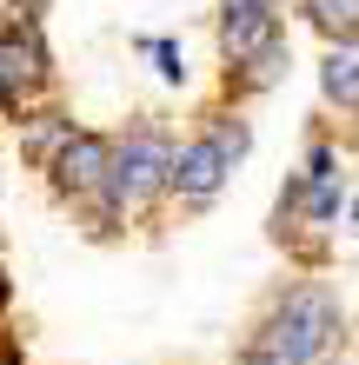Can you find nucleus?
<instances>
[{"label": "nucleus", "instance_id": "1", "mask_svg": "<svg viewBox=\"0 0 359 365\" xmlns=\"http://www.w3.org/2000/svg\"><path fill=\"white\" fill-rule=\"evenodd\" d=\"M333 339H340V299L306 279V286L273 299L260 332L246 339V365H313V359H326Z\"/></svg>", "mask_w": 359, "mask_h": 365}, {"label": "nucleus", "instance_id": "2", "mask_svg": "<svg viewBox=\"0 0 359 365\" xmlns=\"http://www.w3.org/2000/svg\"><path fill=\"white\" fill-rule=\"evenodd\" d=\"M173 192V140L160 126H133L126 140H113V192H107V212H146Z\"/></svg>", "mask_w": 359, "mask_h": 365}, {"label": "nucleus", "instance_id": "3", "mask_svg": "<svg viewBox=\"0 0 359 365\" xmlns=\"http://www.w3.org/2000/svg\"><path fill=\"white\" fill-rule=\"evenodd\" d=\"M47 80H54V53H47V34H40V14L14 7V20L0 27V106L27 113L47 93Z\"/></svg>", "mask_w": 359, "mask_h": 365}, {"label": "nucleus", "instance_id": "4", "mask_svg": "<svg viewBox=\"0 0 359 365\" xmlns=\"http://www.w3.org/2000/svg\"><path fill=\"white\" fill-rule=\"evenodd\" d=\"M47 173H54V186L67 192V200L107 212V192H113V140L107 133H67L60 153L47 160ZM107 220H113V212H107Z\"/></svg>", "mask_w": 359, "mask_h": 365}, {"label": "nucleus", "instance_id": "5", "mask_svg": "<svg viewBox=\"0 0 359 365\" xmlns=\"http://www.w3.org/2000/svg\"><path fill=\"white\" fill-rule=\"evenodd\" d=\"M280 14H286V0H220V53L233 73H246L273 47H286Z\"/></svg>", "mask_w": 359, "mask_h": 365}, {"label": "nucleus", "instance_id": "6", "mask_svg": "<svg viewBox=\"0 0 359 365\" xmlns=\"http://www.w3.org/2000/svg\"><path fill=\"white\" fill-rule=\"evenodd\" d=\"M226 173H233V160L220 153V140L206 133V126H200L186 146H173V192H180L186 206H206V200L226 186Z\"/></svg>", "mask_w": 359, "mask_h": 365}, {"label": "nucleus", "instance_id": "7", "mask_svg": "<svg viewBox=\"0 0 359 365\" xmlns=\"http://www.w3.org/2000/svg\"><path fill=\"white\" fill-rule=\"evenodd\" d=\"M320 93H326V106H340L346 120H359V40H333V47H326Z\"/></svg>", "mask_w": 359, "mask_h": 365}, {"label": "nucleus", "instance_id": "8", "mask_svg": "<svg viewBox=\"0 0 359 365\" xmlns=\"http://www.w3.org/2000/svg\"><path fill=\"white\" fill-rule=\"evenodd\" d=\"M306 20L326 40H359V0H306Z\"/></svg>", "mask_w": 359, "mask_h": 365}, {"label": "nucleus", "instance_id": "9", "mask_svg": "<svg viewBox=\"0 0 359 365\" xmlns=\"http://www.w3.org/2000/svg\"><path fill=\"white\" fill-rule=\"evenodd\" d=\"M206 133L220 140V153L233 160V166L246 160V146H253V133H246V120H233V113H213V120H206Z\"/></svg>", "mask_w": 359, "mask_h": 365}, {"label": "nucleus", "instance_id": "10", "mask_svg": "<svg viewBox=\"0 0 359 365\" xmlns=\"http://www.w3.org/2000/svg\"><path fill=\"white\" fill-rule=\"evenodd\" d=\"M146 53H153V67H160L166 87H180V80H186V53L173 47V40H146Z\"/></svg>", "mask_w": 359, "mask_h": 365}, {"label": "nucleus", "instance_id": "11", "mask_svg": "<svg viewBox=\"0 0 359 365\" xmlns=\"http://www.w3.org/2000/svg\"><path fill=\"white\" fill-rule=\"evenodd\" d=\"M7 299H14V286H7V272H0V312H7Z\"/></svg>", "mask_w": 359, "mask_h": 365}, {"label": "nucleus", "instance_id": "12", "mask_svg": "<svg viewBox=\"0 0 359 365\" xmlns=\"http://www.w3.org/2000/svg\"><path fill=\"white\" fill-rule=\"evenodd\" d=\"M353 220H359V206H353Z\"/></svg>", "mask_w": 359, "mask_h": 365}]
</instances>
